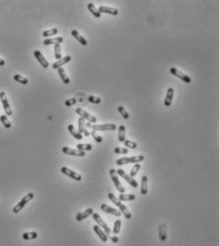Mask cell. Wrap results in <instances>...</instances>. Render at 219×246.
Instances as JSON below:
<instances>
[{"label":"cell","mask_w":219,"mask_h":246,"mask_svg":"<svg viewBox=\"0 0 219 246\" xmlns=\"http://www.w3.org/2000/svg\"><path fill=\"white\" fill-rule=\"evenodd\" d=\"M108 197H109V200L113 201V203H114V204L120 209L119 211L121 212V214L124 215V217H125L127 219L131 218V213H130V212L129 211V209H128L123 203H121V201H120V200L114 196V194H113V193H109V194H108Z\"/></svg>","instance_id":"cell-1"},{"label":"cell","mask_w":219,"mask_h":246,"mask_svg":"<svg viewBox=\"0 0 219 246\" xmlns=\"http://www.w3.org/2000/svg\"><path fill=\"white\" fill-rule=\"evenodd\" d=\"M145 159L144 155H134L130 156V158H121L116 160V164L118 166H121L124 164H129V163H139Z\"/></svg>","instance_id":"cell-2"},{"label":"cell","mask_w":219,"mask_h":246,"mask_svg":"<svg viewBox=\"0 0 219 246\" xmlns=\"http://www.w3.org/2000/svg\"><path fill=\"white\" fill-rule=\"evenodd\" d=\"M34 197H35V195L32 194V193H29V194H27L23 198H22L19 202L14 207V209H13V212L14 214H17V213H19V212L23 209L27 204H28V202L29 201H31L32 198H34Z\"/></svg>","instance_id":"cell-3"},{"label":"cell","mask_w":219,"mask_h":246,"mask_svg":"<svg viewBox=\"0 0 219 246\" xmlns=\"http://www.w3.org/2000/svg\"><path fill=\"white\" fill-rule=\"evenodd\" d=\"M93 218L96 221V223L98 224V226L99 227H101V228H103V230H104V232H105V234L107 235V236H109V234L112 233V230H111V228H109L108 225H107V223L102 219V218L98 215L97 213H93Z\"/></svg>","instance_id":"cell-4"},{"label":"cell","mask_w":219,"mask_h":246,"mask_svg":"<svg viewBox=\"0 0 219 246\" xmlns=\"http://www.w3.org/2000/svg\"><path fill=\"white\" fill-rule=\"evenodd\" d=\"M109 175H111V177H112V180L114 181V186L116 187V189L118 191L121 193V194H124L125 193V188L122 186L121 182H120L119 178L117 176V174H116V170L114 169H111L109 170Z\"/></svg>","instance_id":"cell-5"},{"label":"cell","mask_w":219,"mask_h":246,"mask_svg":"<svg viewBox=\"0 0 219 246\" xmlns=\"http://www.w3.org/2000/svg\"><path fill=\"white\" fill-rule=\"evenodd\" d=\"M61 173L66 175L69 177H71V178H72L73 180H76V181H81V180H82V176L80 174L67 168V167H62V168H61Z\"/></svg>","instance_id":"cell-6"},{"label":"cell","mask_w":219,"mask_h":246,"mask_svg":"<svg viewBox=\"0 0 219 246\" xmlns=\"http://www.w3.org/2000/svg\"><path fill=\"white\" fill-rule=\"evenodd\" d=\"M116 174L119 175L120 176H122L127 182H129V184H130L131 187H133V188H136V187L138 186V182H137L136 180H134V178L130 177V175L126 174L124 170H122V169H118V170H116Z\"/></svg>","instance_id":"cell-7"},{"label":"cell","mask_w":219,"mask_h":246,"mask_svg":"<svg viewBox=\"0 0 219 246\" xmlns=\"http://www.w3.org/2000/svg\"><path fill=\"white\" fill-rule=\"evenodd\" d=\"M0 100H1L2 102V105H3V108H4V111L6 113V116H12L13 115V111L10 109V103L8 101V98H7V95L4 92H0Z\"/></svg>","instance_id":"cell-8"},{"label":"cell","mask_w":219,"mask_h":246,"mask_svg":"<svg viewBox=\"0 0 219 246\" xmlns=\"http://www.w3.org/2000/svg\"><path fill=\"white\" fill-rule=\"evenodd\" d=\"M170 72H171V74H173V75H175V76H177L178 78H180L181 80H183V81L186 82V83H190V82L192 81L191 77H190L189 75H187L186 74L180 72V71L177 70L176 68H171Z\"/></svg>","instance_id":"cell-9"},{"label":"cell","mask_w":219,"mask_h":246,"mask_svg":"<svg viewBox=\"0 0 219 246\" xmlns=\"http://www.w3.org/2000/svg\"><path fill=\"white\" fill-rule=\"evenodd\" d=\"M93 131H114L116 129L115 124H92Z\"/></svg>","instance_id":"cell-10"},{"label":"cell","mask_w":219,"mask_h":246,"mask_svg":"<svg viewBox=\"0 0 219 246\" xmlns=\"http://www.w3.org/2000/svg\"><path fill=\"white\" fill-rule=\"evenodd\" d=\"M75 112H76V114H78L81 117H83L84 119H87L88 121L91 122V123H95L96 120H97L96 117H94L93 116L90 115L89 113H88V112L84 111V110L81 109V108H77V109L75 110Z\"/></svg>","instance_id":"cell-11"},{"label":"cell","mask_w":219,"mask_h":246,"mask_svg":"<svg viewBox=\"0 0 219 246\" xmlns=\"http://www.w3.org/2000/svg\"><path fill=\"white\" fill-rule=\"evenodd\" d=\"M62 152L66 155H73V156H85V152L77 150V149H72L69 147H63L62 148Z\"/></svg>","instance_id":"cell-12"},{"label":"cell","mask_w":219,"mask_h":246,"mask_svg":"<svg viewBox=\"0 0 219 246\" xmlns=\"http://www.w3.org/2000/svg\"><path fill=\"white\" fill-rule=\"evenodd\" d=\"M34 55L35 57V58L37 59V61L40 63V65L43 67V68H48L49 67V62L48 60L44 57V55L42 54V53L40 51H35Z\"/></svg>","instance_id":"cell-13"},{"label":"cell","mask_w":219,"mask_h":246,"mask_svg":"<svg viewBox=\"0 0 219 246\" xmlns=\"http://www.w3.org/2000/svg\"><path fill=\"white\" fill-rule=\"evenodd\" d=\"M101 210L102 211H104V212H106V213H108V214H112V215H114V216H115V217H120L121 216V212H120L119 210H117V209H114V208H113V207H111V206H109L108 204H101Z\"/></svg>","instance_id":"cell-14"},{"label":"cell","mask_w":219,"mask_h":246,"mask_svg":"<svg viewBox=\"0 0 219 246\" xmlns=\"http://www.w3.org/2000/svg\"><path fill=\"white\" fill-rule=\"evenodd\" d=\"M98 11H99L100 14H109V15H117L119 13L117 9L108 7V6H100L99 8H98Z\"/></svg>","instance_id":"cell-15"},{"label":"cell","mask_w":219,"mask_h":246,"mask_svg":"<svg viewBox=\"0 0 219 246\" xmlns=\"http://www.w3.org/2000/svg\"><path fill=\"white\" fill-rule=\"evenodd\" d=\"M71 60H72V57H70V55H66V57H62L61 59L57 60L56 62H54V63L52 64V68H53V69H56V70H57V69H59V68H62V66H63V65L67 64V63L70 62Z\"/></svg>","instance_id":"cell-16"},{"label":"cell","mask_w":219,"mask_h":246,"mask_svg":"<svg viewBox=\"0 0 219 246\" xmlns=\"http://www.w3.org/2000/svg\"><path fill=\"white\" fill-rule=\"evenodd\" d=\"M93 214V208L86 209L83 212H79V213H77V215H76V220H77V221H81V220L87 218L88 217H90Z\"/></svg>","instance_id":"cell-17"},{"label":"cell","mask_w":219,"mask_h":246,"mask_svg":"<svg viewBox=\"0 0 219 246\" xmlns=\"http://www.w3.org/2000/svg\"><path fill=\"white\" fill-rule=\"evenodd\" d=\"M173 94H174V90L173 88H169L167 91V95L165 97V100H164V105L169 107L171 106V102H172V98H173Z\"/></svg>","instance_id":"cell-18"},{"label":"cell","mask_w":219,"mask_h":246,"mask_svg":"<svg viewBox=\"0 0 219 246\" xmlns=\"http://www.w3.org/2000/svg\"><path fill=\"white\" fill-rule=\"evenodd\" d=\"M93 231L95 232V234L97 235L98 237H99V239L102 240V241H104V242H106L107 240H108V236L107 235L105 234V232L98 226V225H94L93 226Z\"/></svg>","instance_id":"cell-19"},{"label":"cell","mask_w":219,"mask_h":246,"mask_svg":"<svg viewBox=\"0 0 219 246\" xmlns=\"http://www.w3.org/2000/svg\"><path fill=\"white\" fill-rule=\"evenodd\" d=\"M71 33H72V36L76 40H77V41L81 44V45H84V46L88 45V41H87V40H86L81 35H80V33H79L77 31H76V30H72Z\"/></svg>","instance_id":"cell-20"},{"label":"cell","mask_w":219,"mask_h":246,"mask_svg":"<svg viewBox=\"0 0 219 246\" xmlns=\"http://www.w3.org/2000/svg\"><path fill=\"white\" fill-rule=\"evenodd\" d=\"M158 237H159V240L164 242L167 240V232H166V226L165 224H160L159 225V228H158Z\"/></svg>","instance_id":"cell-21"},{"label":"cell","mask_w":219,"mask_h":246,"mask_svg":"<svg viewBox=\"0 0 219 246\" xmlns=\"http://www.w3.org/2000/svg\"><path fill=\"white\" fill-rule=\"evenodd\" d=\"M64 41L63 37L58 36V37H54V38H47L44 40V45H52V44H61Z\"/></svg>","instance_id":"cell-22"},{"label":"cell","mask_w":219,"mask_h":246,"mask_svg":"<svg viewBox=\"0 0 219 246\" xmlns=\"http://www.w3.org/2000/svg\"><path fill=\"white\" fill-rule=\"evenodd\" d=\"M141 194L142 195H147L148 194V176H143L141 180Z\"/></svg>","instance_id":"cell-23"},{"label":"cell","mask_w":219,"mask_h":246,"mask_svg":"<svg viewBox=\"0 0 219 246\" xmlns=\"http://www.w3.org/2000/svg\"><path fill=\"white\" fill-rule=\"evenodd\" d=\"M68 130H69V132L71 133V135H72L75 139H77V140H82L83 136L81 135V134L78 133V131H76V130H75V128L73 127V125L70 124V125L68 126Z\"/></svg>","instance_id":"cell-24"},{"label":"cell","mask_w":219,"mask_h":246,"mask_svg":"<svg viewBox=\"0 0 219 246\" xmlns=\"http://www.w3.org/2000/svg\"><path fill=\"white\" fill-rule=\"evenodd\" d=\"M88 9H89V11L92 13V15L94 17H96V18H100L101 17V14L99 13L98 9H96V7L94 6V4L89 3V4H88Z\"/></svg>","instance_id":"cell-25"},{"label":"cell","mask_w":219,"mask_h":246,"mask_svg":"<svg viewBox=\"0 0 219 246\" xmlns=\"http://www.w3.org/2000/svg\"><path fill=\"white\" fill-rule=\"evenodd\" d=\"M118 140L120 142H124L126 140V128L124 125L119 126L118 129Z\"/></svg>","instance_id":"cell-26"},{"label":"cell","mask_w":219,"mask_h":246,"mask_svg":"<svg viewBox=\"0 0 219 246\" xmlns=\"http://www.w3.org/2000/svg\"><path fill=\"white\" fill-rule=\"evenodd\" d=\"M57 72H58V74H59V76L61 77L62 81H63L65 84H69L71 80H70L69 76L67 75V74H66L65 70H64L63 68H59V69H57Z\"/></svg>","instance_id":"cell-27"},{"label":"cell","mask_w":219,"mask_h":246,"mask_svg":"<svg viewBox=\"0 0 219 246\" xmlns=\"http://www.w3.org/2000/svg\"><path fill=\"white\" fill-rule=\"evenodd\" d=\"M37 236L38 235L36 232H26L22 235V238L25 240H35Z\"/></svg>","instance_id":"cell-28"},{"label":"cell","mask_w":219,"mask_h":246,"mask_svg":"<svg viewBox=\"0 0 219 246\" xmlns=\"http://www.w3.org/2000/svg\"><path fill=\"white\" fill-rule=\"evenodd\" d=\"M119 200H122V201H133L135 199V196L133 195V194H121L119 195Z\"/></svg>","instance_id":"cell-29"},{"label":"cell","mask_w":219,"mask_h":246,"mask_svg":"<svg viewBox=\"0 0 219 246\" xmlns=\"http://www.w3.org/2000/svg\"><path fill=\"white\" fill-rule=\"evenodd\" d=\"M0 121H1V123L4 125L5 128L9 129L12 127V123H10V121L9 120L8 117L5 116V115H2V116H0Z\"/></svg>","instance_id":"cell-30"},{"label":"cell","mask_w":219,"mask_h":246,"mask_svg":"<svg viewBox=\"0 0 219 246\" xmlns=\"http://www.w3.org/2000/svg\"><path fill=\"white\" fill-rule=\"evenodd\" d=\"M57 32H58V30L56 28H52L51 30H47L45 32H43L42 36L44 37H50V36H56Z\"/></svg>","instance_id":"cell-31"},{"label":"cell","mask_w":219,"mask_h":246,"mask_svg":"<svg viewBox=\"0 0 219 246\" xmlns=\"http://www.w3.org/2000/svg\"><path fill=\"white\" fill-rule=\"evenodd\" d=\"M54 57H56L57 60H59V59L62 58L60 44H56V45H54Z\"/></svg>","instance_id":"cell-32"},{"label":"cell","mask_w":219,"mask_h":246,"mask_svg":"<svg viewBox=\"0 0 219 246\" xmlns=\"http://www.w3.org/2000/svg\"><path fill=\"white\" fill-rule=\"evenodd\" d=\"M14 79L16 82H19V83L23 84V85H26V84H28V82H29L26 77L22 76V75H20V74H15V75L14 76Z\"/></svg>","instance_id":"cell-33"},{"label":"cell","mask_w":219,"mask_h":246,"mask_svg":"<svg viewBox=\"0 0 219 246\" xmlns=\"http://www.w3.org/2000/svg\"><path fill=\"white\" fill-rule=\"evenodd\" d=\"M77 150H80V151H83V152H85V151H91L92 149H93V146L91 144H82V143H79V144H77Z\"/></svg>","instance_id":"cell-34"},{"label":"cell","mask_w":219,"mask_h":246,"mask_svg":"<svg viewBox=\"0 0 219 246\" xmlns=\"http://www.w3.org/2000/svg\"><path fill=\"white\" fill-rule=\"evenodd\" d=\"M140 168H141V165H140L139 163H135V164H134V166L133 168H131V170H130V176L134 178V177L136 176V174L138 173V171L140 170Z\"/></svg>","instance_id":"cell-35"},{"label":"cell","mask_w":219,"mask_h":246,"mask_svg":"<svg viewBox=\"0 0 219 246\" xmlns=\"http://www.w3.org/2000/svg\"><path fill=\"white\" fill-rule=\"evenodd\" d=\"M121 230V220L120 219H116L114 221V229H113V232L116 235L120 232Z\"/></svg>","instance_id":"cell-36"},{"label":"cell","mask_w":219,"mask_h":246,"mask_svg":"<svg viewBox=\"0 0 219 246\" xmlns=\"http://www.w3.org/2000/svg\"><path fill=\"white\" fill-rule=\"evenodd\" d=\"M117 110H118V112H119V114L122 116V117H123V118H125V119H128V118L130 117V115H129V113L127 112V110H125V108H124V107H122V106H119V107L117 108Z\"/></svg>","instance_id":"cell-37"},{"label":"cell","mask_w":219,"mask_h":246,"mask_svg":"<svg viewBox=\"0 0 219 246\" xmlns=\"http://www.w3.org/2000/svg\"><path fill=\"white\" fill-rule=\"evenodd\" d=\"M85 126H86L85 125V119L83 117H79V119H78V133L81 134V135L85 130Z\"/></svg>","instance_id":"cell-38"},{"label":"cell","mask_w":219,"mask_h":246,"mask_svg":"<svg viewBox=\"0 0 219 246\" xmlns=\"http://www.w3.org/2000/svg\"><path fill=\"white\" fill-rule=\"evenodd\" d=\"M124 144L127 148H130V149H136L137 148V143L131 141V140H125L124 141Z\"/></svg>","instance_id":"cell-39"},{"label":"cell","mask_w":219,"mask_h":246,"mask_svg":"<svg viewBox=\"0 0 219 246\" xmlns=\"http://www.w3.org/2000/svg\"><path fill=\"white\" fill-rule=\"evenodd\" d=\"M114 154H117V155H126L129 153V150L127 148H122V147H115L114 150Z\"/></svg>","instance_id":"cell-40"},{"label":"cell","mask_w":219,"mask_h":246,"mask_svg":"<svg viewBox=\"0 0 219 246\" xmlns=\"http://www.w3.org/2000/svg\"><path fill=\"white\" fill-rule=\"evenodd\" d=\"M88 100H89V102L93 103V104H99L101 102V98L98 97V96H95V95H90L89 98H88Z\"/></svg>","instance_id":"cell-41"},{"label":"cell","mask_w":219,"mask_h":246,"mask_svg":"<svg viewBox=\"0 0 219 246\" xmlns=\"http://www.w3.org/2000/svg\"><path fill=\"white\" fill-rule=\"evenodd\" d=\"M91 135L93 137V138H94V140L97 142V143H101L102 141H103V138H102V137H100V136H98L97 134H96V132L95 131H93L92 133H91Z\"/></svg>","instance_id":"cell-42"},{"label":"cell","mask_w":219,"mask_h":246,"mask_svg":"<svg viewBox=\"0 0 219 246\" xmlns=\"http://www.w3.org/2000/svg\"><path fill=\"white\" fill-rule=\"evenodd\" d=\"M75 103H76V99L73 98V97H72V98H70V99H67V100H66V101H65V105H66V106H68V107H69V106H72V105H74Z\"/></svg>","instance_id":"cell-43"},{"label":"cell","mask_w":219,"mask_h":246,"mask_svg":"<svg viewBox=\"0 0 219 246\" xmlns=\"http://www.w3.org/2000/svg\"><path fill=\"white\" fill-rule=\"evenodd\" d=\"M111 240H112V241H113L114 243H117L118 240H119V239H118L116 236H114V237H111Z\"/></svg>","instance_id":"cell-44"},{"label":"cell","mask_w":219,"mask_h":246,"mask_svg":"<svg viewBox=\"0 0 219 246\" xmlns=\"http://www.w3.org/2000/svg\"><path fill=\"white\" fill-rule=\"evenodd\" d=\"M83 134H84V136H86V137H89V136L91 135V133H89V131H88L86 128H85V130H84Z\"/></svg>","instance_id":"cell-45"},{"label":"cell","mask_w":219,"mask_h":246,"mask_svg":"<svg viewBox=\"0 0 219 246\" xmlns=\"http://www.w3.org/2000/svg\"><path fill=\"white\" fill-rule=\"evenodd\" d=\"M4 65H5V61L2 58H0V66H4Z\"/></svg>","instance_id":"cell-46"},{"label":"cell","mask_w":219,"mask_h":246,"mask_svg":"<svg viewBox=\"0 0 219 246\" xmlns=\"http://www.w3.org/2000/svg\"><path fill=\"white\" fill-rule=\"evenodd\" d=\"M85 125H86L87 127H89V128H92V123H91V122H88L87 124H85Z\"/></svg>","instance_id":"cell-47"}]
</instances>
